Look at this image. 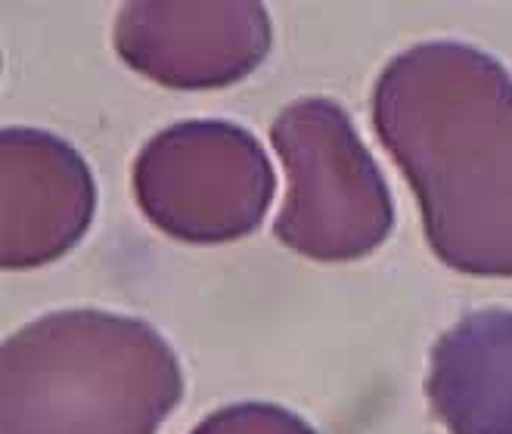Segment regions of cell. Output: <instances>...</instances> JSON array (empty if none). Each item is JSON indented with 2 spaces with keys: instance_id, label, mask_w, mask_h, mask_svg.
Returning a JSON list of instances; mask_svg holds the SVG:
<instances>
[{
  "instance_id": "8992f818",
  "label": "cell",
  "mask_w": 512,
  "mask_h": 434,
  "mask_svg": "<svg viewBox=\"0 0 512 434\" xmlns=\"http://www.w3.org/2000/svg\"><path fill=\"white\" fill-rule=\"evenodd\" d=\"M4 168V242L10 270L63 258L94 217V177L81 155L47 131L7 128L0 134Z\"/></svg>"
},
{
  "instance_id": "5b68a950",
  "label": "cell",
  "mask_w": 512,
  "mask_h": 434,
  "mask_svg": "<svg viewBox=\"0 0 512 434\" xmlns=\"http://www.w3.org/2000/svg\"><path fill=\"white\" fill-rule=\"evenodd\" d=\"M115 50L165 87H224L261 66L270 16L261 4H125Z\"/></svg>"
},
{
  "instance_id": "277c9868",
  "label": "cell",
  "mask_w": 512,
  "mask_h": 434,
  "mask_svg": "<svg viewBox=\"0 0 512 434\" xmlns=\"http://www.w3.org/2000/svg\"><path fill=\"white\" fill-rule=\"evenodd\" d=\"M134 196L159 230L184 242H230L252 233L274 199L261 143L230 121H180L134 162Z\"/></svg>"
},
{
  "instance_id": "52a82bcc",
  "label": "cell",
  "mask_w": 512,
  "mask_h": 434,
  "mask_svg": "<svg viewBox=\"0 0 512 434\" xmlns=\"http://www.w3.org/2000/svg\"><path fill=\"white\" fill-rule=\"evenodd\" d=\"M426 394L450 434H512V310H478L447 329Z\"/></svg>"
},
{
  "instance_id": "7a4b0ae2",
  "label": "cell",
  "mask_w": 512,
  "mask_h": 434,
  "mask_svg": "<svg viewBox=\"0 0 512 434\" xmlns=\"http://www.w3.org/2000/svg\"><path fill=\"white\" fill-rule=\"evenodd\" d=\"M4 434H159L184 394L168 341L137 317L59 310L4 341Z\"/></svg>"
},
{
  "instance_id": "3957f363",
  "label": "cell",
  "mask_w": 512,
  "mask_h": 434,
  "mask_svg": "<svg viewBox=\"0 0 512 434\" xmlns=\"http://www.w3.org/2000/svg\"><path fill=\"white\" fill-rule=\"evenodd\" d=\"M286 168L277 239L314 261L379 248L395 221L391 193L348 112L323 97L289 103L270 128Z\"/></svg>"
},
{
  "instance_id": "6da1fadb",
  "label": "cell",
  "mask_w": 512,
  "mask_h": 434,
  "mask_svg": "<svg viewBox=\"0 0 512 434\" xmlns=\"http://www.w3.org/2000/svg\"><path fill=\"white\" fill-rule=\"evenodd\" d=\"M373 121L435 255L460 273L512 276V75L469 44H419L379 75Z\"/></svg>"
},
{
  "instance_id": "ba28073f",
  "label": "cell",
  "mask_w": 512,
  "mask_h": 434,
  "mask_svg": "<svg viewBox=\"0 0 512 434\" xmlns=\"http://www.w3.org/2000/svg\"><path fill=\"white\" fill-rule=\"evenodd\" d=\"M193 434H317L305 419L277 407V403H233L205 422Z\"/></svg>"
}]
</instances>
